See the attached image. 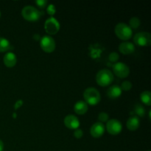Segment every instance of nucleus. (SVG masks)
Here are the masks:
<instances>
[{"instance_id":"27","label":"nucleus","mask_w":151,"mask_h":151,"mask_svg":"<svg viewBox=\"0 0 151 151\" xmlns=\"http://www.w3.org/2000/svg\"><path fill=\"white\" fill-rule=\"evenodd\" d=\"M3 149H4V143L0 139V151H3Z\"/></svg>"},{"instance_id":"2","label":"nucleus","mask_w":151,"mask_h":151,"mask_svg":"<svg viewBox=\"0 0 151 151\" xmlns=\"http://www.w3.org/2000/svg\"><path fill=\"white\" fill-rule=\"evenodd\" d=\"M113 81L114 75L109 69H101L96 75V81L100 86H108L113 82Z\"/></svg>"},{"instance_id":"4","label":"nucleus","mask_w":151,"mask_h":151,"mask_svg":"<svg viewBox=\"0 0 151 151\" xmlns=\"http://www.w3.org/2000/svg\"><path fill=\"white\" fill-rule=\"evenodd\" d=\"M22 15L24 19L29 22H35V21L38 20L41 16V12L38 9L31 5L25 6L22 9Z\"/></svg>"},{"instance_id":"29","label":"nucleus","mask_w":151,"mask_h":151,"mask_svg":"<svg viewBox=\"0 0 151 151\" xmlns=\"http://www.w3.org/2000/svg\"><path fill=\"white\" fill-rule=\"evenodd\" d=\"M148 151H150V150H148Z\"/></svg>"},{"instance_id":"25","label":"nucleus","mask_w":151,"mask_h":151,"mask_svg":"<svg viewBox=\"0 0 151 151\" xmlns=\"http://www.w3.org/2000/svg\"><path fill=\"white\" fill-rule=\"evenodd\" d=\"M35 3L40 8H45L47 4V1L46 0H37Z\"/></svg>"},{"instance_id":"10","label":"nucleus","mask_w":151,"mask_h":151,"mask_svg":"<svg viewBox=\"0 0 151 151\" xmlns=\"http://www.w3.org/2000/svg\"><path fill=\"white\" fill-rule=\"evenodd\" d=\"M64 125L66 128L71 130H76L80 126V121L75 115H67L64 118Z\"/></svg>"},{"instance_id":"16","label":"nucleus","mask_w":151,"mask_h":151,"mask_svg":"<svg viewBox=\"0 0 151 151\" xmlns=\"http://www.w3.org/2000/svg\"><path fill=\"white\" fill-rule=\"evenodd\" d=\"M122 89H121V88L119 86L114 85L108 89V97L111 99H116L122 94Z\"/></svg>"},{"instance_id":"18","label":"nucleus","mask_w":151,"mask_h":151,"mask_svg":"<svg viewBox=\"0 0 151 151\" xmlns=\"http://www.w3.org/2000/svg\"><path fill=\"white\" fill-rule=\"evenodd\" d=\"M10 44L6 38L0 37V52H4L10 50Z\"/></svg>"},{"instance_id":"3","label":"nucleus","mask_w":151,"mask_h":151,"mask_svg":"<svg viewBox=\"0 0 151 151\" xmlns=\"http://www.w3.org/2000/svg\"><path fill=\"white\" fill-rule=\"evenodd\" d=\"M115 34L121 40L128 41L132 37L133 30L129 25L125 23H119L116 25L114 29Z\"/></svg>"},{"instance_id":"8","label":"nucleus","mask_w":151,"mask_h":151,"mask_svg":"<svg viewBox=\"0 0 151 151\" xmlns=\"http://www.w3.org/2000/svg\"><path fill=\"white\" fill-rule=\"evenodd\" d=\"M113 72L119 78H125L129 75L130 69L125 63L118 62L113 65Z\"/></svg>"},{"instance_id":"21","label":"nucleus","mask_w":151,"mask_h":151,"mask_svg":"<svg viewBox=\"0 0 151 151\" xmlns=\"http://www.w3.org/2000/svg\"><path fill=\"white\" fill-rule=\"evenodd\" d=\"M135 113L137 114L138 116H143L145 115V113L144 107H143L142 105H137L135 107Z\"/></svg>"},{"instance_id":"26","label":"nucleus","mask_w":151,"mask_h":151,"mask_svg":"<svg viewBox=\"0 0 151 151\" xmlns=\"http://www.w3.org/2000/svg\"><path fill=\"white\" fill-rule=\"evenodd\" d=\"M47 11L49 14L51 15V16H52V15H54L55 13V11H56L55 7L53 4H50V5L47 7Z\"/></svg>"},{"instance_id":"5","label":"nucleus","mask_w":151,"mask_h":151,"mask_svg":"<svg viewBox=\"0 0 151 151\" xmlns=\"http://www.w3.org/2000/svg\"><path fill=\"white\" fill-rule=\"evenodd\" d=\"M135 44L139 47H148L151 44V34L147 32H140L134 37Z\"/></svg>"},{"instance_id":"12","label":"nucleus","mask_w":151,"mask_h":151,"mask_svg":"<svg viewBox=\"0 0 151 151\" xmlns=\"http://www.w3.org/2000/svg\"><path fill=\"white\" fill-rule=\"evenodd\" d=\"M119 50L123 55H131L135 52V46L131 42L124 41L119 44Z\"/></svg>"},{"instance_id":"24","label":"nucleus","mask_w":151,"mask_h":151,"mask_svg":"<svg viewBox=\"0 0 151 151\" xmlns=\"http://www.w3.org/2000/svg\"><path fill=\"white\" fill-rule=\"evenodd\" d=\"M83 136V132L82 130L80 129V128L76 129L75 131V132H74V137H75V138L81 139L82 138Z\"/></svg>"},{"instance_id":"11","label":"nucleus","mask_w":151,"mask_h":151,"mask_svg":"<svg viewBox=\"0 0 151 151\" xmlns=\"http://www.w3.org/2000/svg\"><path fill=\"white\" fill-rule=\"evenodd\" d=\"M105 128L104 125L100 122H95L92 126L90 128V134L94 138H99L101 137L105 133Z\"/></svg>"},{"instance_id":"14","label":"nucleus","mask_w":151,"mask_h":151,"mask_svg":"<svg viewBox=\"0 0 151 151\" xmlns=\"http://www.w3.org/2000/svg\"><path fill=\"white\" fill-rule=\"evenodd\" d=\"M140 125V119L137 116H131L127 120V128L131 131H134L139 128Z\"/></svg>"},{"instance_id":"6","label":"nucleus","mask_w":151,"mask_h":151,"mask_svg":"<svg viewBox=\"0 0 151 151\" xmlns=\"http://www.w3.org/2000/svg\"><path fill=\"white\" fill-rule=\"evenodd\" d=\"M41 49L47 53H51L55 50V41L50 35H44L40 40Z\"/></svg>"},{"instance_id":"9","label":"nucleus","mask_w":151,"mask_h":151,"mask_svg":"<svg viewBox=\"0 0 151 151\" xmlns=\"http://www.w3.org/2000/svg\"><path fill=\"white\" fill-rule=\"evenodd\" d=\"M106 130L109 132V134H111L113 136H116L122 131V125L117 119H111L107 122Z\"/></svg>"},{"instance_id":"23","label":"nucleus","mask_w":151,"mask_h":151,"mask_svg":"<svg viewBox=\"0 0 151 151\" xmlns=\"http://www.w3.org/2000/svg\"><path fill=\"white\" fill-rule=\"evenodd\" d=\"M119 58V56L118 55L117 52H113L111 53L109 55V60L111 62H116Z\"/></svg>"},{"instance_id":"28","label":"nucleus","mask_w":151,"mask_h":151,"mask_svg":"<svg viewBox=\"0 0 151 151\" xmlns=\"http://www.w3.org/2000/svg\"><path fill=\"white\" fill-rule=\"evenodd\" d=\"M0 16H1V12H0Z\"/></svg>"},{"instance_id":"20","label":"nucleus","mask_w":151,"mask_h":151,"mask_svg":"<svg viewBox=\"0 0 151 151\" xmlns=\"http://www.w3.org/2000/svg\"><path fill=\"white\" fill-rule=\"evenodd\" d=\"M120 88H121V89H122V90H123V91H129V90H131V88H132V83H131L130 81H124V82H122Z\"/></svg>"},{"instance_id":"19","label":"nucleus","mask_w":151,"mask_h":151,"mask_svg":"<svg viewBox=\"0 0 151 151\" xmlns=\"http://www.w3.org/2000/svg\"><path fill=\"white\" fill-rule=\"evenodd\" d=\"M130 27L131 29H137L140 26V20L137 17H133L130 19L129 22Z\"/></svg>"},{"instance_id":"22","label":"nucleus","mask_w":151,"mask_h":151,"mask_svg":"<svg viewBox=\"0 0 151 151\" xmlns=\"http://www.w3.org/2000/svg\"><path fill=\"white\" fill-rule=\"evenodd\" d=\"M109 116L107 113L106 112H101V113L99 114L98 115V119L100 121V122L103 123V122H107L109 120Z\"/></svg>"},{"instance_id":"15","label":"nucleus","mask_w":151,"mask_h":151,"mask_svg":"<svg viewBox=\"0 0 151 151\" xmlns=\"http://www.w3.org/2000/svg\"><path fill=\"white\" fill-rule=\"evenodd\" d=\"M88 109V104L85 101H83V100H79L74 106V111H75V112L80 115H83L86 113Z\"/></svg>"},{"instance_id":"1","label":"nucleus","mask_w":151,"mask_h":151,"mask_svg":"<svg viewBox=\"0 0 151 151\" xmlns=\"http://www.w3.org/2000/svg\"><path fill=\"white\" fill-rule=\"evenodd\" d=\"M83 97L85 102L90 106H96L101 100V96L97 88L89 87L84 91Z\"/></svg>"},{"instance_id":"13","label":"nucleus","mask_w":151,"mask_h":151,"mask_svg":"<svg viewBox=\"0 0 151 151\" xmlns=\"http://www.w3.org/2000/svg\"><path fill=\"white\" fill-rule=\"evenodd\" d=\"M3 62H4V65L7 67L11 68L16 66V62H17V58L16 55L13 52H9L6 53L4 55V58H3Z\"/></svg>"},{"instance_id":"7","label":"nucleus","mask_w":151,"mask_h":151,"mask_svg":"<svg viewBox=\"0 0 151 151\" xmlns=\"http://www.w3.org/2000/svg\"><path fill=\"white\" fill-rule=\"evenodd\" d=\"M44 29L49 35H55L60 29V24L57 19L53 17H50L46 20L44 24Z\"/></svg>"},{"instance_id":"17","label":"nucleus","mask_w":151,"mask_h":151,"mask_svg":"<svg viewBox=\"0 0 151 151\" xmlns=\"http://www.w3.org/2000/svg\"><path fill=\"white\" fill-rule=\"evenodd\" d=\"M140 99L144 104L150 106L151 105V93L149 91H145L140 94Z\"/></svg>"}]
</instances>
